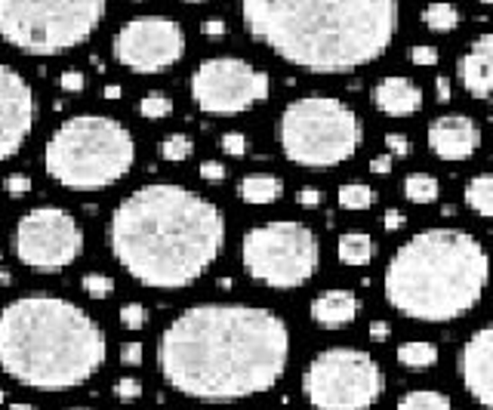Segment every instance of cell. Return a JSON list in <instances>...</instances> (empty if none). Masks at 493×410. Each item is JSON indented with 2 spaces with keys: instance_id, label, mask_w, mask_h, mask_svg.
<instances>
[{
  "instance_id": "24",
  "label": "cell",
  "mask_w": 493,
  "mask_h": 410,
  "mask_svg": "<svg viewBox=\"0 0 493 410\" xmlns=\"http://www.w3.org/2000/svg\"><path fill=\"white\" fill-rule=\"evenodd\" d=\"M395 410H453V401L451 395L438 392V388H413L398 398Z\"/></svg>"
},
{
  "instance_id": "28",
  "label": "cell",
  "mask_w": 493,
  "mask_h": 410,
  "mask_svg": "<svg viewBox=\"0 0 493 410\" xmlns=\"http://www.w3.org/2000/svg\"><path fill=\"white\" fill-rule=\"evenodd\" d=\"M192 155H194V142L188 139L185 133H173V136H166V139L161 142V157H164V161L179 164V161H188Z\"/></svg>"
},
{
  "instance_id": "41",
  "label": "cell",
  "mask_w": 493,
  "mask_h": 410,
  "mask_svg": "<svg viewBox=\"0 0 493 410\" xmlns=\"http://www.w3.org/2000/svg\"><path fill=\"white\" fill-rule=\"evenodd\" d=\"M404 222H408V216H404L401 210H386V213H382V228H386V232H401Z\"/></svg>"
},
{
  "instance_id": "31",
  "label": "cell",
  "mask_w": 493,
  "mask_h": 410,
  "mask_svg": "<svg viewBox=\"0 0 493 410\" xmlns=\"http://www.w3.org/2000/svg\"><path fill=\"white\" fill-rule=\"evenodd\" d=\"M145 321H148V312H145V306H139V302H127L121 308V324L127 330H142Z\"/></svg>"
},
{
  "instance_id": "4",
  "label": "cell",
  "mask_w": 493,
  "mask_h": 410,
  "mask_svg": "<svg viewBox=\"0 0 493 410\" xmlns=\"http://www.w3.org/2000/svg\"><path fill=\"white\" fill-rule=\"evenodd\" d=\"M108 358L105 334L77 302L19 297L0 308V370L40 392L84 386Z\"/></svg>"
},
{
  "instance_id": "10",
  "label": "cell",
  "mask_w": 493,
  "mask_h": 410,
  "mask_svg": "<svg viewBox=\"0 0 493 410\" xmlns=\"http://www.w3.org/2000/svg\"><path fill=\"white\" fill-rule=\"evenodd\" d=\"M382 388L380 361L352 345L318 352L302 373V395L315 410H370L382 398Z\"/></svg>"
},
{
  "instance_id": "30",
  "label": "cell",
  "mask_w": 493,
  "mask_h": 410,
  "mask_svg": "<svg viewBox=\"0 0 493 410\" xmlns=\"http://www.w3.org/2000/svg\"><path fill=\"white\" fill-rule=\"evenodd\" d=\"M84 293L86 297H93V299H105L108 293L114 290V281L108 278V275H99V272H90V275H84Z\"/></svg>"
},
{
  "instance_id": "29",
  "label": "cell",
  "mask_w": 493,
  "mask_h": 410,
  "mask_svg": "<svg viewBox=\"0 0 493 410\" xmlns=\"http://www.w3.org/2000/svg\"><path fill=\"white\" fill-rule=\"evenodd\" d=\"M139 111L142 118L148 120H161V118H170L173 114V99L166 93H148V96L139 102Z\"/></svg>"
},
{
  "instance_id": "35",
  "label": "cell",
  "mask_w": 493,
  "mask_h": 410,
  "mask_svg": "<svg viewBox=\"0 0 493 410\" xmlns=\"http://www.w3.org/2000/svg\"><path fill=\"white\" fill-rule=\"evenodd\" d=\"M220 146L231 157H244L246 155V136L244 133H226V136H222Z\"/></svg>"
},
{
  "instance_id": "6",
  "label": "cell",
  "mask_w": 493,
  "mask_h": 410,
  "mask_svg": "<svg viewBox=\"0 0 493 410\" xmlns=\"http://www.w3.org/2000/svg\"><path fill=\"white\" fill-rule=\"evenodd\" d=\"M136 161L133 133L108 114L62 120L43 148V167L65 189L93 192L121 183Z\"/></svg>"
},
{
  "instance_id": "39",
  "label": "cell",
  "mask_w": 493,
  "mask_h": 410,
  "mask_svg": "<svg viewBox=\"0 0 493 410\" xmlns=\"http://www.w3.org/2000/svg\"><path fill=\"white\" fill-rule=\"evenodd\" d=\"M201 179H207V183H222V179H226V167H222L220 161H204L201 164Z\"/></svg>"
},
{
  "instance_id": "27",
  "label": "cell",
  "mask_w": 493,
  "mask_h": 410,
  "mask_svg": "<svg viewBox=\"0 0 493 410\" xmlns=\"http://www.w3.org/2000/svg\"><path fill=\"white\" fill-rule=\"evenodd\" d=\"M336 198H339V207H343V210L361 213L376 204V189H370L364 183H345V185H339Z\"/></svg>"
},
{
  "instance_id": "49",
  "label": "cell",
  "mask_w": 493,
  "mask_h": 410,
  "mask_svg": "<svg viewBox=\"0 0 493 410\" xmlns=\"http://www.w3.org/2000/svg\"><path fill=\"white\" fill-rule=\"evenodd\" d=\"M478 4H488V6H493V0H478Z\"/></svg>"
},
{
  "instance_id": "2",
  "label": "cell",
  "mask_w": 493,
  "mask_h": 410,
  "mask_svg": "<svg viewBox=\"0 0 493 410\" xmlns=\"http://www.w3.org/2000/svg\"><path fill=\"white\" fill-rule=\"evenodd\" d=\"M108 250L151 290H183L207 275L226 244V216L204 194L176 183L142 185L114 207Z\"/></svg>"
},
{
  "instance_id": "1",
  "label": "cell",
  "mask_w": 493,
  "mask_h": 410,
  "mask_svg": "<svg viewBox=\"0 0 493 410\" xmlns=\"http://www.w3.org/2000/svg\"><path fill=\"white\" fill-rule=\"evenodd\" d=\"M290 361V330L272 308L204 302L185 308L157 336V370L194 401L229 405L281 383Z\"/></svg>"
},
{
  "instance_id": "3",
  "label": "cell",
  "mask_w": 493,
  "mask_h": 410,
  "mask_svg": "<svg viewBox=\"0 0 493 410\" xmlns=\"http://www.w3.org/2000/svg\"><path fill=\"white\" fill-rule=\"evenodd\" d=\"M398 13V0H241L250 38L311 75L376 62L395 40Z\"/></svg>"
},
{
  "instance_id": "36",
  "label": "cell",
  "mask_w": 493,
  "mask_h": 410,
  "mask_svg": "<svg viewBox=\"0 0 493 410\" xmlns=\"http://www.w3.org/2000/svg\"><path fill=\"white\" fill-rule=\"evenodd\" d=\"M59 86L65 93H84V86H86V77H84V71H77V68H68V71H62V77H59Z\"/></svg>"
},
{
  "instance_id": "21",
  "label": "cell",
  "mask_w": 493,
  "mask_h": 410,
  "mask_svg": "<svg viewBox=\"0 0 493 410\" xmlns=\"http://www.w3.org/2000/svg\"><path fill=\"white\" fill-rule=\"evenodd\" d=\"M336 256L343 265H367L376 256V241L367 232H345L336 241Z\"/></svg>"
},
{
  "instance_id": "5",
  "label": "cell",
  "mask_w": 493,
  "mask_h": 410,
  "mask_svg": "<svg viewBox=\"0 0 493 410\" xmlns=\"http://www.w3.org/2000/svg\"><path fill=\"white\" fill-rule=\"evenodd\" d=\"M488 281L490 259L475 235L462 228H426L391 254L382 290L404 318L444 324L472 312Z\"/></svg>"
},
{
  "instance_id": "18",
  "label": "cell",
  "mask_w": 493,
  "mask_h": 410,
  "mask_svg": "<svg viewBox=\"0 0 493 410\" xmlns=\"http://www.w3.org/2000/svg\"><path fill=\"white\" fill-rule=\"evenodd\" d=\"M373 105L376 111L389 114V118H408L423 108V90L417 81L404 75H389L373 86Z\"/></svg>"
},
{
  "instance_id": "19",
  "label": "cell",
  "mask_w": 493,
  "mask_h": 410,
  "mask_svg": "<svg viewBox=\"0 0 493 410\" xmlns=\"http://www.w3.org/2000/svg\"><path fill=\"white\" fill-rule=\"evenodd\" d=\"M361 312V299L352 290H324L321 297L311 299V321L324 330H343L354 324Z\"/></svg>"
},
{
  "instance_id": "8",
  "label": "cell",
  "mask_w": 493,
  "mask_h": 410,
  "mask_svg": "<svg viewBox=\"0 0 493 410\" xmlns=\"http://www.w3.org/2000/svg\"><path fill=\"white\" fill-rule=\"evenodd\" d=\"M105 19V0H0V40L25 56L81 47Z\"/></svg>"
},
{
  "instance_id": "43",
  "label": "cell",
  "mask_w": 493,
  "mask_h": 410,
  "mask_svg": "<svg viewBox=\"0 0 493 410\" xmlns=\"http://www.w3.org/2000/svg\"><path fill=\"white\" fill-rule=\"evenodd\" d=\"M201 31H204L207 38H222V34H226V22H222V19H207L204 25H201Z\"/></svg>"
},
{
  "instance_id": "42",
  "label": "cell",
  "mask_w": 493,
  "mask_h": 410,
  "mask_svg": "<svg viewBox=\"0 0 493 410\" xmlns=\"http://www.w3.org/2000/svg\"><path fill=\"white\" fill-rule=\"evenodd\" d=\"M391 336V324L389 321H373L370 324V340L373 343H386Z\"/></svg>"
},
{
  "instance_id": "11",
  "label": "cell",
  "mask_w": 493,
  "mask_h": 410,
  "mask_svg": "<svg viewBox=\"0 0 493 410\" xmlns=\"http://www.w3.org/2000/svg\"><path fill=\"white\" fill-rule=\"evenodd\" d=\"M13 250L31 272L56 275L81 256L84 232L75 216L62 207H34L19 219L13 232Z\"/></svg>"
},
{
  "instance_id": "23",
  "label": "cell",
  "mask_w": 493,
  "mask_h": 410,
  "mask_svg": "<svg viewBox=\"0 0 493 410\" xmlns=\"http://www.w3.org/2000/svg\"><path fill=\"white\" fill-rule=\"evenodd\" d=\"M466 204L469 210L493 219V173H478L466 183Z\"/></svg>"
},
{
  "instance_id": "33",
  "label": "cell",
  "mask_w": 493,
  "mask_h": 410,
  "mask_svg": "<svg viewBox=\"0 0 493 410\" xmlns=\"http://www.w3.org/2000/svg\"><path fill=\"white\" fill-rule=\"evenodd\" d=\"M4 189L10 198H25V194L31 192V179H28L25 173H13V176H6Z\"/></svg>"
},
{
  "instance_id": "25",
  "label": "cell",
  "mask_w": 493,
  "mask_h": 410,
  "mask_svg": "<svg viewBox=\"0 0 493 410\" xmlns=\"http://www.w3.org/2000/svg\"><path fill=\"white\" fill-rule=\"evenodd\" d=\"M438 192L441 185L432 173H410V176L404 179V198H408L410 204H435Z\"/></svg>"
},
{
  "instance_id": "15",
  "label": "cell",
  "mask_w": 493,
  "mask_h": 410,
  "mask_svg": "<svg viewBox=\"0 0 493 410\" xmlns=\"http://www.w3.org/2000/svg\"><path fill=\"white\" fill-rule=\"evenodd\" d=\"M456 370L466 386V392L472 395L481 407L493 410V324L478 327L460 349L456 358Z\"/></svg>"
},
{
  "instance_id": "45",
  "label": "cell",
  "mask_w": 493,
  "mask_h": 410,
  "mask_svg": "<svg viewBox=\"0 0 493 410\" xmlns=\"http://www.w3.org/2000/svg\"><path fill=\"white\" fill-rule=\"evenodd\" d=\"M435 90H438V102H451V81L447 77H435Z\"/></svg>"
},
{
  "instance_id": "12",
  "label": "cell",
  "mask_w": 493,
  "mask_h": 410,
  "mask_svg": "<svg viewBox=\"0 0 493 410\" xmlns=\"http://www.w3.org/2000/svg\"><path fill=\"white\" fill-rule=\"evenodd\" d=\"M192 99L204 114H241L265 102L272 81L263 68L235 56L204 59L192 75Z\"/></svg>"
},
{
  "instance_id": "46",
  "label": "cell",
  "mask_w": 493,
  "mask_h": 410,
  "mask_svg": "<svg viewBox=\"0 0 493 410\" xmlns=\"http://www.w3.org/2000/svg\"><path fill=\"white\" fill-rule=\"evenodd\" d=\"M105 99H121V86L118 84H108L105 86Z\"/></svg>"
},
{
  "instance_id": "14",
  "label": "cell",
  "mask_w": 493,
  "mask_h": 410,
  "mask_svg": "<svg viewBox=\"0 0 493 410\" xmlns=\"http://www.w3.org/2000/svg\"><path fill=\"white\" fill-rule=\"evenodd\" d=\"M34 127V93L16 68L0 62V161L25 146Z\"/></svg>"
},
{
  "instance_id": "13",
  "label": "cell",
  "mask_w": 493,
  "mask_h": 410,
  "mask_svg": "<svg viewBox=\"0 0 493 410\" xmlns=\"http://www.w3.org/2000/svg\"><path fill=\"white\" fill-rule=\"evenodd\" d=\"M185 53V34L176 19L139 16L114 34V59L136 75H161Z\"/></svg>"
},
{
  "instance_id": "38",
  "label": "cell",
  "mask_w": 493,
  "mask_h": 410,
  "mask_svg": "<svg viewBox=\"0 0 493 410\" xmlns=\"http://www.w3.org/2000/svg\"><path fill=\"white\" fill-rule=\"evenodd\" d=\"M121 364H127V367H139L142 364V343H123V349H121Z\"/></svg>"
},
{
  "instance_id": "40",
  "label": "cell",
  "mask_w": 493,
  "mask_h": 410,
  "mask_svg": "<svg viewBox=\"0 0 493 410\" xmlns=\"http://www.w3.org/2000/svg\"><path fill=\"white\" fill-rule=\"evenodd\" d=\"M321 198L324 194H321V189H315V185H302V189L296 192V201H300L302 207H318L321 204Z\"/></svg>"
},
{
  "instance_id": "7",
  "label": "cell",
  "mask_w": 493,
  "mask_h": 410,
  "mask_svg": "<svg viewBox=\"0 0 493 410\" xmlns=\"http://www.w3.org/2000/svg\"><path fill=\"white\" fill-rule=\"evenodd\" d=\"M364 129L352 105L336 96L293 99L278 120V142L287 161L306 170H330L352 161Z\"/></svg>"
},
{
  "instance_id": "26",
  "label": "cell",
  "mask_w": 493,
  "mask_h": 410,
  "mask_svg": "<svg viewBox=\"0 0 493 410\" xmlns=\"http://www.w3.org/2000/svg\"><path fill=\"white\" fill-rule=\"evenodd\" d=\"M423 25L429 28V31L447 34L460 25V10H456L453 4H447V0H435V4H429L423 10Z\"/></svg>"
},
{
  "instance_id": "48",
  "label": "cell",
  "mask_w": 493,
  "mask_h": 410,
  "mask_svg": "<svg viewBox=\"0 0 493 410\" xmlns=\"http://www.w3.org/2000/svg\"><path fill=\"white\" fill-rule=\"evenodd\" d=\"M185 4H207V0H185Z\"/></svg>"
},
{
  "instance_id": "17",
  "label": "cell",
  "mask_w": 493,
  "mask_h": 410,
  "mask_svg": "<svg viewBox=\"0 0 493 410\" xmlns=\"http://www.w3.org/2000/svg\"><path fill=\"white\" fill-rule=\"evenodd\" d=\"M456 77L472 99L493 102V31L478 34L456 59Z\"/></svg>"
},
{
  "instance_id": "50",
  "label": "cell",
  "mask_w": 493,
  "mask_h": 410,
  "mask_svg": "<svg viewBox=\"0 0 493 410\" xmlns=\"http://www.w3.org/2000/svg\"><path fill=\"white\" fill-rule=\"evenodd\" d=\"M75 410H90V407H75Z\"/></svg>"
},
{
  "instance_id": "51",
  "label": "cell",
  "mask_w": 493,
  "mask_h": 410,
  "mask_svg": "<svg viewBox=\"0 0 493 410\" xmlns=\"http://www.w3.org/2000/svg\"><path fill=\"white\" fill-rule=\"evenodd\" d=\"M0 401H4V392H0Z\"/></svg>"
},
{
  "instance_id": "47",
  "label": "cell",
  "mask_w": 493,
  "mask_h": 410,
  "mask_svg": "<svg viewBox=\"0 0 493 410\" xmlns=\"http://www.w3.org/2000/svg\"><path fill=\"white\" fill-rule=\"evenodd\" d=\"M10 410H34V405H13Z\"/></svg>"
},
{
  "instance_id": "34",
  "label": "cell",
  "mask_w": 493,
  "mask_h": 410,
  "mask_svg": "<svg viewBox=\"0 0 493 410\" xmlns=\"http://www.w3.org/2000/svg\"><path fill=\"white\" fill-rule=\"evenodd\" d=\"M114 395H118L121 401H136L142 395V383L139 379H130V377H123L114 383Z\"/></svg>"
},
{
  "instance_id": "16",
  "label": "cell",
  "mask_w": 493,
  "mask_h": 410,
  "mask_svg": "<svg viewBox=\"0 0 493 410\" xmlns=\"http://www.w3.org/2000/svg\"><path fill=\"white\" fill-rule=\"evenodd\" d=\"M426 139H429V148L435 157L460 164V161H469V157L481 148V127H478L469 114L451 111L432 120Z\"/></svg>"
},
{
  "instance_id": "37",
  "label": "cell",
  "mask_w": 493,
  "mask_h": 410,
  "mask_svg": "<svg viewBox=\"0 0 493 410\" xmlns=\"http://www.w3.org/2000/svg\"><path fill=\"white\" fill-rule=\"evenodd\" d=\"M386 148L391 151V157H408L410 139L404 133H386Z\"/></svg>"
},
{
  "instance_id": "22",
  "label": "cell",
  "mask_w": 493,
  "mask_h": 410,
  "mask_svg": "<svg viewBox=\"0 0 493 410\" xmlns=\"http://www.w3.org/2000/svg\"><path fill=\"white\" fill-rule=\"evenodd\" d=\"M398 364L408 367V370H432L438 364V345L429 340H408L398 345L395 352Z\"/></svg>"
},
{
  "instance_id": "20",
  "label": "cell",
  "mask_w": 493,
  "mask_h": 410,
  "mask_svg": "<svg viewBox=\"0 0 493 410\" xmlns=\"http://www.w3.org/2000/svg\"><path fill=\"white\" fill-rule=\"evenodd\" d=\"M238 194H241L244 204H253V207L274 204V201H281V194H284V183H281V176H272V173H250V176L241 179Z\"/></svg>"
},
{
  "instance_id": "9",
  "label": "cell",
  "mask_w": 493,
  "mask_h": 410,
  "mask_svg": "<svg viewBox=\"0 0 493 410\" xmlns=\"http://www.w3.org/2000/svg\"><path fill=\"white\" fill-rule=\"evenodd\" d=\"M241 263L256 284L272 290H296L315 278L321 265V244L306 222H263L244 235Z\"/></svg>"
},
{
  "instance_id": "32",
  "label": "cell",
  "mask_w": 493,
  "mask_h": 410,
  "mask_svg": "<svg viewBox=\"0 0 493 410\" xmlns=\"http://www.w3.org/2000/svg\"><path fill=\"white\" fill-rule=\"evenodd\" d=\"M441 59V53L432 47V43H417V47L410 49V62L419 65V68H435Z\"/></svg>"
},
{
  "instance_id": "44",
  "label": "cell",
  "mask_w": 493,
  "mask_h": 410,
  "mask_svg": "<svg viewBox=\"0 0 493 410\" xmlns=\"http://www.w3.org/2000/svg\"><path fill=\"white\" fill-rule=\"evenodd\" d=\"M391 155H380V157H373V161H370V173H376V176H386V173L391 170Z\"/></svg>"
}]
</instances>
